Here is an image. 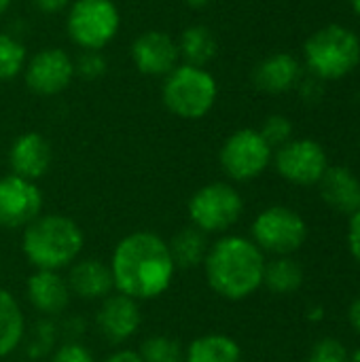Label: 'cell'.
<instances>
[{
    "instance_id": "1",
    "label": "cell",
    "mask_w": 360,
    "mask_h": 362,
    "mask_svg": "<svg viewBox=\"0 0 360 362\" xmlns=\"http://www.w3.org/2000/svg\"><path fill=\"white\" fill-rule=\"evenodd\" d=\"M108 265L115 291L138 303L166 295L176 276L168 240L146 229L121 238L112 248Z\"/></svg>"
},
{
    "instance_id": "2",
    "label": "cell",
    "mask_w": 360,
    "mask_h": 362,
    "mask_svg": "<svg viewBox=\"0 0 360 362\" xmlns=\"http://www.w3.org/2000/svg\"><path fill=\"white\" fill-rule=\"evenodd\" d=\"M202 267L212 293L225 301H244L263 286L265 255L250 238L225 233L210 244Z\"/></svg>"
},
{
    "instance_id": "3",
    "label": "cell",
    "mask_w": 360,
    "mask_h": 362,
    "mask_svg": "<svg viewBox=\"0 0 360 362\" xmlns=\"http://www.w3.org/2000/svg\"><path fill=\"white\" fill-rule=\"evenodd\" d=\"M85 248L81 225L66 214H40L21 229V255L34 269L64 272Z\"/></svg>"
},
{
    "instance_id": "4",
    "label": "cell",
    "mask_w": 360,
    "mask_h": 362,
    "mask_svg": "<svg viewBox=\"0 0 360 362\" xmlns=\"http://www.w3.org/2000/svg\"><path fill=\"white\" fill-rule=\"evenodd\" d=\"M219 85L208 68L178 64L161 85V102L178 119L199 121L216 104Z\"/></svg>"
},
{
    "instance_id": "5",
    "label": "cell",
    "mask_w": 360,
    "mask_h": 362,
    "mask_svg": "<svg viewBox=\"0 0 360 362\" xmlns=\"http://www.w3.org/2000/svg\"><path fill=\"white\" fill-rule=\"evenodd\" d=\"M306 64L318 78H342L352 72L360 62L359 36L339 25L331 23L314 32L306 47Z\"/></svg>"
},
{
    "instance_id": "6",
    "label": "cell",
    "mask_w": 360,
    "mask_h": 362,
    "mask_svg": "<svg viewBox=\"0 0 360 362\" xmlns=\"http://www.w3.org/2000/svg\"><path fill=\"white\" fill-rule=\"evenodd\" d=\"M121 30V13L112 0H72L66 11V32L81 51L106 49Z\"/></svg>"
},
{
    "instance_id": "7",
    "label": "cell",
    "mask_w": 360,
    "mask_h": 362,
    "mask_svg": "<svg viewBox=\"0 0 360 362\" xmlns=\"http://www.w3.org/2000/svg\"><path fill=\"white\" fill-rule=\"evenodd\" d=\"M189 221L206 235H225L244 212V199L240 191L223 180L199 187L187 204Z\"/></svg>"
},
{
    "instance_id": "8",
    "label": "cell",
    "mask_w": 360,
    "mask_h": 362,
    "mask_svg": "<svg viewBox=\"0 0 360 362\" xmlns=\"http://www.w3.org/2000/svg\"><path fill=\"white\" fill-rule=\"evenodd\" d=\"M308 238L306 221L286 206H272L257 214L250 227V240L259 250L274 257H291Z\"/></svg>"
},
{
    "instance_id": "9",
    "label": "cell",
    "mask_w": 360,
    "mask_h": 362,
    "mask_svg": "<svg viewBox=\"0 0 360 362\" xmlns=\"http://www.w3.org/2000/svg\"><path fill=\"white\" fill-rule=\"evenodd\" d=\"M274 159V148L263 140L259 129L244 127L233 132L221 146L219 163L233 182L259 178Z\"/></svg>"
},
{
    "instance_id": "10",
    "label": "cell",
    "mask_w": 360,
    "mask_h": 362,
    "mask_svg": "<svg viewBox=\"0 0 360 362\" xmlns=\"http://www.w3.org/2000/svg\"><path fill=\"white\" fill-rule=\"evenodd\" d=\"M21 74L32 93L53 98L66 91L74 81V57L66 49L45 47L28 57Z\"/></svg>"
},
{
    "instance_id": "11",
    "label": "cell",
    "mask_w": 360,
    "mask_h": 362,
    "mask_svg": "<svg viewBox=\"0 0 360 362\" xmlns=\"http://www.w3.org/2000/svg\"><path fill=\"white\" fill-rule=\"evenodd\" d=\"M42 191L15 174L0 176V229L21 231L42 214Z\"/></svg>"
},
{
    "instance_id": "12",
    "label": "cell",
    "mask_w": 360,
    "mask_h": 362,
    "mask_svg": "<svg viewBox=\"0 0 360 362\" xmlns=\"http://www.w3.org/2000/svg\"><path fill=\"white\" fill-rule=\"evenodd\" d=\"M274 163L284 180L299 187L318 185V180L329 168L325 148L310 138L291 140L284 146L276 148Z\"/></svg>"
},
{
    "instance_id": "13",
    "label": "cell",
    "mask_w": 360,
    "mask_h": 362,
    "mask_svg": "<svg viewBox=\"0 0 360 362\" xmlns=\"http://www.w3.org/2000/svg\"><path fill=\"white\" fill-rule=\"evenodd\" d=\"M129 57L136 70L144 76H168L178 64V42L163 30H146L138 34L129 47Z\"/></svg>"
},
{
    "instance_id": "14",
    "label": "cell",
    "mask_w": 360,
    "mask_h": 362,
    "mask_svg": "<svg viewBox=\"0 0 360 362\" xmlns=\"http://www.w3.org/2000/svg\"><path fill=\"white\" fill-rule=\"evenodd\" d=\"M140 325H142V310L136 299L115 291L100 301V308L95 312V329L104 341L112 346L127 344L129 339L136 337Z\"/></svg>"
},
{
    "instance_id": "15",
    "label": "cell",
    "mask_w": 360,
    "mask_h": 362,
    "mask_svg": "<svg viewBox=\"0 0 360 362\" xmlns=\"http://www.w3.org/2000/svg\"><path fill=\"white\" fill-rule=\"evenodd\" d=\"M25 299L38 316L57 318L68 310L72 293L62 272L34 269L25 280Z\"/></svg>"
},
{
    "instance_id": "16",
    "label": "cell",
    "mask_w": 360,
    "mask_h": 362,
    "mask_svg": "<svg viewBox=\"0 0 360 362\" xmlns=\"http://www.w3.org/2000/svg\"><path fill=\"white\" fill-rule=\"evenodd\" d=\"M53 163V151L49 140L38 132H25L17 136L8 148L11 174L38 182Z\"/></svg>"
},
{
    "instance_id": "17",
    "label": "cell",
    "mask_w": 360,
    "mask_h": 362,
    "mask_svg": "<svg viewBox=\"0 0 360 362\" xmlns=\"http://www.w3.org/2000/svg\"><path fill=\"white\" fill-rule=\"evenodd\" d=\"M68 286L72 297L83 301H102L115 293L110 265L98 257H81L68 267Z\"/></svg>"
},
{
    "instance_id": "18",
    "label": "cell",
    "mask_w": 360,
    "mask_h": 362,
    "mask_svg": "<svg viewBox=\"0 0 360 362\" xmlns=\"http://www.w3.org/2000/svg\"><path fill=\"white\" fill-rule=\"evenodd\" d=\"M318 187L320 197L331 210L352 216L360 208V180L348 168H327V172L318 180Z\"/></svg>"
},
{
    "instance_id": "19",
    "label": "cell",
    "mask_w": 360,
    "mask_h": 362,
    "mask_svg": "<svg viewBox=\"0 0 360 362\" xmlns=\"http://www.w3.org/2000/svg\"><path fill=\"white\" fill-rule=\"evenodd\" d=\"M301 78L299 62L291 53H274L259 62L252 81L265 93H282L293 89Z\"/></svg>"
},
{
    "instance_id": "20",
    "label": "cell",
    "mask_w": 360,
    "mask_h": 362,
    "mask_svg": "<svg viewBox=\"0 0 360 362\" xmlns=\"http://www.w3.org/2000/svg\"><path fill=\"white\" fill-rule=\"evenodd\" d=\"M182 362H242V348L225 333H206L185 346Z\"/></svg>"
},
{
    "instance_id": "21",
    "label": "cell",
    "mask_w": 360,
    "mask_h": 362,
    "mask_svg": "<svg viewBox=\"0 0 360 362\" xmlns=\"http://www.w3.org/2000/svg\"><path fill=\"white\" fill-rule=\"evenodd\" d=\"M168 248L176 269H195L204 265L210 242L204 231L193 225H187L168 240Z\"/></svg>"
},
{
    "instance_id": "22",
    "label": "cell",
    "mask_w": 360,
    "mask_h": 362,
    "mask_svg": "<svg viewBox=\"0 0 360 362\" xmlns=\"http://www.w3.org/2000/svg\"><path fill=\"white\" fill-rule=\"evenodd\" d=\"M25 337V316L17 297L0 288V361L19 350Z\"/></svg>"
},
{
    "instance_id": "23",
    "label": "cell",
    "mask_w": 360,
    "mask_h": 362,
    "mask_svg": "<svg viewBox=\"0 0 360 362\" xmlns=\"http://www.w3.org/2000/svg\"><path fill=\"white\" fill-rule=\"evenodd\" d=\"M178 42V53H180V62L182 64H191V66H199L206 68L219 51V42L214 32L204 25V23H195L182 30Z\"/></svg>"
},
{
    "instance_id": "24",
    "label": "cell",
    "mask_w": 360,
    "mask_h": 362,
    "mask_svg": "<svg viewBox=\"0 0 360 362\" xmlns=\"http://www.w3.org/2000/svg\"><path fill=\"white\" fill-rule=\"evenodd\" d=\"M303 284V269L291 257H276L265 261L263 286L274 295H293Z\"/></svg>"
},
{
    "instance_id": "25",
    "label": "cell",
    "mask_w": 360,
    "mask_h": 362,
    "mask_svg": "<svg viewBox=\"0 0 360 362\" xmlns=\"http://www.w3.org/2000/svg\"><path fill=\"white\" fill-rule=\"evenodd\" d=\"M28 62L25 45L6 32H0V83L13 81L23 72V66Z\"/></svg>"
},
{
    "instance_id": "26",
    "label": "cell",
    "mask_w": 360,
    "mask_h": 362,
    "mask_svg": "<svg viewBox=\"0 0 360 362\" xmlns=\"http://www.w3.org/2000/svg\"><path fill=\"white\" fill-rule=\"evenodd\" d=\"M138 352L144 362H182L185 358V346L170 335L146 337Z\"/></svg>"
},
{
    "instance_id": "27",
    "label": "cell",
    "mask_w": 360,
    "mask_h": 362,
    "mask_svg": "<svg viewBox=\"0 0 360 362\" xmlns=\"http://www.w3.org/2000/svg\"><path fill=\"white\" fill-rule=\"evenodd\" d=\"M108 62L102 51H81V55L74 59V74L83 81H98L106 74Z\"/></svg>"
},
{
    "instance_id": "28",
    "label": "cell",
    "mask_w": 360,
    "mask_h": 362,
    "mask_svg": "<svg viewBox=\"0 0 360 362\" xmlns=\"http://www.w3.org/2000/svg\"><path fill=\"white\" fill-rule=\"evenodd\" d=\"M259 134L272 148H280L286 142H291L293 136V123L284 115H272L263 121Z\"/></svg>"
},
{
    "instance_id": "29",
    "label": "cell",
    "mask_w": 360,
    "mask_h": 362,
    "mask_svg": "<svg viewBox=\"0 0 360 362\" xmlns=\"http://www.w3.org/2000/svg\"><path fill=\"white\" fill-rule=\"evenodd\" d=\"M308 362H350V354L342 341L325 337L318 344H314Z\"/></svg>"
},
{
    "instance_id": "30",
    "label": "cell",
    "mask_w": 360,
    "mask_h": 362,
    "mask_svg": "<svg viewBox=\"0 0 360 362\" xmlns=\"http://www.w3.org/2000/svg\"><path fill=\"white\" fill-rule=\"evenodd\" d=\"M49 362H95V356L91 354V350L85 344L70 339L53 350Z\"/></svg>"
},
{
    "instance_id": "31",
    "label": "cell",
    "mask_w": 360,
    "mask_h": 362,
    "mask_svg": "<svg viewBox=\"0 0 360 362\" xmlns=\"http://www.w3.org/2000/svg\"><path fill=\"white\" fill-rule=\"evenodd\" d=\"M348 246L352 257L360 263V208L350 216V229H348Z\"/></svg>"
},
{
    "instance_id": "32",
    "label": "cell",
    "mask_w": 360,
    "mask_h": 362,
    "mask_svg": "<svg viewBox=\"0 0 360 362\" xmlns=\"http://www.w3.org/2000/svg\"><path fill=\"white\" fill-rule=\"evenodd\" d=\"M32 4L42 15H57V13L68 11V6L72 4V0H32Z\"/></svg>"
},
{
    "instance_id": "33",
    "label": "cell",
    "mask_w": 360,
    "mask_h": 362,
    "mask_svg": "<svg viewBox=\"0 0 360 362\" xmlns=\"http://www.w3.org/2000/svg\"><path fill=\"white\" fill-rule=\"evenodd\" d=\"M104 362H144V361H142V356H140V352H138V350L119 348V350H115L112 354H108Z\"/></svg>"
},
{
    "instance_id": "34",
    "label": "cell",
    "mask_w": 360,
    "mask_h": 362,
    "mask_svg": "<svg viewBox=\"0 0 360 362\" xmlns=\"http://www.w3.org/2000/svg\"><path fill=\"white\" fill-rule=\"evenodd\" d=\"M348 320H350L352 329L360 335V299H356V301L350 305V310H348Z\"/></svg>"
},
{
    "instance_id": "35",
    "label": "cell",
    "mask_w": 360,
    "mask_h": 362,
    "mask_svg": "<svg viewBox=\"0 0 360 362\" xmlns=\"http://www.w3.org/2000/svg\"><path fill=\"white\" fill-rule=\"evenodd\" d=\"M187 6H191V8H204V6H208V4H212L214 0H182Z\"/></svg>"
},
{
    "instance_id": "36",
    "label": "cell",
    "mask_w": 360,
    "mask_h": 362,
    "mask_svg": "<svg viewBox=\"0 0 360 362\" xmlns=\"http://www.w3.org/2000/svg\"><path fill=\"white\" fill-rule=\"evenodd\" d=\"M11 4H13V0H0V19L8 13Z\"/></svg>"
},
{
    "instance_id": "37",
    "label": "cell",
    "mask_w": 360,
    "mask_h": 362,
    "mask_svg": "<svg viewBox=\"0 0 360 362\" xmlns=\"http://www.w3.org/2000/svg\"><path fill=\"white\" fill-rule=\"evenodd\" d=\"M350 4H352V8H354V13L360 17V0H350Z\"/></svg>"
},
{
    "instance_id": "38",
    "label": "cell",
    "mask_w": 360,
    "mask_h": 362,
    "mask_svg": "<svg viewBox=\"0 0 360 362\" xmlns=\"http://www.w3.org/2000/svg\"><path fill=\"white\" fill-rule=\"evenodd\" d=\"M350 362H360V350H356V352H354V356L350 358Z\"/></svg>"
},
{
    "instance_id": "39",
    "label": "cell",
    "mask_w": 360,
    "mask_h": 362,
    "mask_svg": "<svg viewBox=\"0 0 360 362\" xmlns=\"http://www.w3.org/2000/svg\"><path fill=\"white\" fill-rule=\"evenodd\" d=\"M0 274H2V263H0Z\"/></svg>"
}]
</instances>
